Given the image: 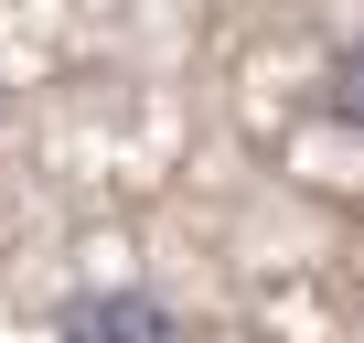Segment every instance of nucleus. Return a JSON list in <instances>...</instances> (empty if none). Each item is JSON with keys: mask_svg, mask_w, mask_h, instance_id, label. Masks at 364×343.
Wrapping results in <instances>:
<instances>
[{"mask_svg": "<svg viewBox=\"0 0 364 343\" xmlns=\"http://www.w3.org/2000/svg\"><path fill=\"white\" fill-rule=\"evenodd\" d=\"M54 343H193L182 332V311L139 279H107V290H75L54 311Z\"/></svg>", "mask_w": 364, "mask_h": 343, "instance_id": "nucleus-1", "label": "nucleus"}]
</instances>
